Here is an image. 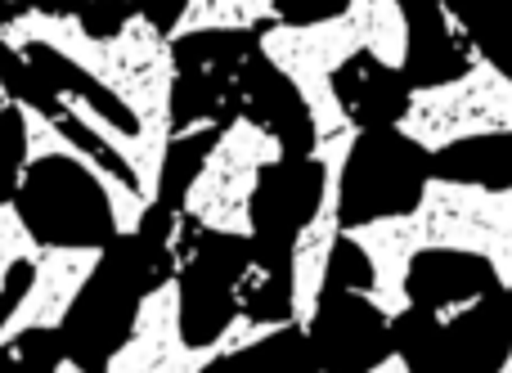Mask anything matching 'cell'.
Returning a JSON list of instances; mask_svg holds the SVG:
<instances>
[{
  "label": "cell",
  "instance_id": "52a82bcc",
  "mask_svg": "<svg viewBox=\"0 0 512 373\" xmlns=\"http://www.w3.org/2000/svg\"><path fill=\"white\" fill-rule=\"evenodd\" d=\"M355 144H360V126H346L342 135L315 144L319 171V207L292 239V266H288V320L292 329H310L319 315V297H324V279L333 266V248L342 239V185H346V162H351Z\"/></svg>",
  "mask_w": 512,
  "mask_h": 373
},
{
  "label": "cell",
  "instance_id": "6da1fadb",
  "mask_svg": "<svg viewBox=\"0 0 512 373\" xmlns=\"http://www.w3.org/2000/svg\"><path fill=\"white\" fill-rule=\"evenodd\" d=\"M0 41L9 50L41 41L59 50L72 68L95 77L104 90H113L126 108L135 113L140 131H171V86H176V54L171 41L153 18L131 14L113 36H95L77 14H50V9H32L23 18L0 23Z\"/></svg>",
  "mask_w": 512,
  "mask_h": 373
},
{
  "label": "cell",
  "instance_id": "5b68a950",
  "mask_svg": "<svg viewBox=\"0 0 512 373\" xmlns=\"http://www.w3.org/2000/svg\"><path fill=\"white\" fill-rule=\"evenodd\" d=\"M512 131V77L472 54V68L441 86L409 90L400 135L423 153H445L463 140H490Z\"/></svg>",
  "mask_w": 512,
  "mask_h": 373
},
{
  "label": "cell",
  "instance_id": "4fadbf2b",
  "mask_svg": "<svg viewBox=\"0 0 512 373\" xmlns=\"http://www.w3.org/2000/svg\"><path fill=\"white\" fill-rule=\"evenodd\" d=\"M346 14L355 18L364 36V50L378 59V68L400 72L409 63V23L400 0H351Z\"/></svg>",
  "mask_w": 512,
  "mask_h": 373
},
{
  "label": "cell",
  "instance_id": "8fae6325",
  "mask_svg": "<svg viewBox=\"0 0 512 373\" xmlns=\"http://www.w3.org/2000/svg\"><path fill=\"white\" fill-rule=\"evenodd\" d=\"M59 104L68 108L72 117L81 122V131H90V135H99V140L108 144V149L117 153V158L131 167V176H135V189H140V198L153 207V198H158V189H162V167H167V149H171V135H162V131H140L135 126V135H126V131H117L113 122H108L104 113H99L90 99H81L77 90H63L59 95Z\"/></svg>",
  "mask_w": 512,
  "mask_h": 373
},
{
  "label": "cell",
  "instance_id": "8992f818",
  "mask_svg": "<svg viewBox=\"0 0 512 373\" xmlns=\"http://www.w3.org/2000/svg\"><path fill=\"white\" fill-rule=\"evenodd\" d=\"M414 225L423 252H468L495 270L499 288H512V185H468L432 176L418 194Z\"/></svg>",
  "mask_w": 512,
  "mask_h": 373
},
{
  "label": "cell",
  "instance_id": "30bf717a",
  "mask_svg": "<svg viewBox=\"0 0 512 373\" xmlns=\"http://www.w3.org/2000/svg\"><path fill=\"white\" fill-rule=\"evenodd\" d=\"M9 108H14L18 122H23V167H41V162H50V158H68L72 167H81L99 189H104L108 216H113L117 234H140L144 212H149V203L140 198V189L126 185V180H117L95 153H86L77 140H68V131H63L59 122H50L32 99H14Z\"/></svg>",
  "mask_w": 512,
  "mask_h": 373
},
{
  "label": "cell",
  "instance_id": "7c38bea8",
  "mask_svg": "<svg viewBox=\"0 0 512 373\" xmlns=\"http://www.w3.org/2000/svg\"><path fill=\"white\" fill-rule=\"evenodd\" d=\"M279 23L274 0H185L176 9V23L167 27V41H185V36L207 32H252V27Z\"/></svg>",
  "mask_w": 512,
  "mask_h": 373
},
{
  "label": "cell",
  "instance_id": "277c9868",
  "mask_svg": "<svg viewBox=\"0 0 512 373\" xmlns=\"http://www.w3.org/2000/svg\"><path fill=\"white\" fill-rule=\"evenodd\" d=\"M283 144L270 126L239 117L216 135L212 153L203 158L198 176L189 180L185 207L189 221H198L203 230L225 234V239H252L256 234V216H252V198L261 185V171L279 167Z\"/></svg>",
  "mask_w": 512,
  "mask_h": 373
},
{
  "label": "cell",
  "instance_id": "2e32d148",
  "mask_svg": "<svg viewBox=\"0 0 512 373\" xmlns=\"http://www.w3.org/2000/svg\"><path fill=\"white\" fill-rule=\"evenodd\" d=\"M54 373H86L77 365V360H59V365H54Z\"/></svg>",
  "mask_w": 512,
  "mask_h": 373
},
{
  "label": "cell",
  "instance_id": "9a60e30c",
  "mask_svg": "<svg viewBox=\"0 0 512 373\" xmlns=\"http://www.w3.org/2000/svg\"><path fill=\"white\" fill-rule=\"evenodd\" d=\"M369 373H414V369H409V360H405V356H387L378 369H369Z\"/></svg>",
  "mask_w": 512,
  "mask_h": 373
},
{
  "label": "cell",
  "instance_id": "3957f363",
  "mask_svg": "<svg viewBox=\"0 0 512 373\" xmlns=\"http://www.w3.org/2000/svg\"><path fill=\"white\" fill-rule=\"evenodd\" d=\"M360 50H364V36L351 14H328V18H315V23H270L261 32L265 63L301 95L310 126H315V144L355 126L342 95H337V72Z\"/></svg>",
  "mask_w": 512,
  "mask_h": 373
},
{
  "label": "cell",
  "instance_id": "7a4b0ae2",
  "mask_svg": "<svg viewBox=\"0 0 512 373\" xmlns=\"http://www.w3.org/2000/svg\"><path fill=\"white\" fill-rule=\"evenodd\" d=\"M180 320H185V311H180V279L171 275L140 297L131 333L108 356V373H203L216 360L243 356V351L265 347V342H274L279 333L292 329V320H252V315L239 311L212 342L189 347Z\"/></svg>",
  "mask_w": 512,
  "mask_h": 373
},
{
  "label": "cell",
  "instance_id": "5bb4252c",
  "mask_svg": "<svg viewBox=\"0 0 512 373\" xmlns=\"http://www.w3.org/2000/svg\"><path fill=\"white\" fill-rule=\"evenodd\" d=\"M41 243L27 230V221L18 216L14 203H0V288H5V275L18 266V261H36Z\"/></svg>",
  "mask_w": 512,
  "mask_h": 373
},
{
  "label": "cell",
  "instance_id": "ba28073f",
  "mask_svg": "<svg viewBox=\"0 0 512 373\" xmlns=\"http://www.w3.org/2000/svg\"><path fill=\"white\" fill-rule=\"evenodd\" d=\"M99 261H104L99 243H41V252L32 261V284L9 311V320L0 324V347H9V342L36 329H63L72 302L95 279Z\"/></svg>",
  "mask_w": 512,
  "mask_h": 373
},
{
  "label": "cell",
  "instance_id": "9c48e42d",
  "mask_svg": "<svg viewBox=\"0 0 512 373\" xmlns=\"http://www.w3.org/2000/svg\"><path fill=\"white\" fill-rule=\"evenodd\" d=\"M342 239H351L360 257L369 261L373 284L364 288V302H373L382 320L409 315V270L423 257V234H418L414 216H373V221L342 230Z\"/></svg>",
  "mask_w": 512,
  "mask_h": 373
}]
</instances>
